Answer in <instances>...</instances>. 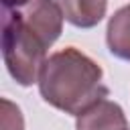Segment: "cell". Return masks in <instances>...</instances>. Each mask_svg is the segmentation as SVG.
I'll return each instance as SVG.
<instances>
[{
  "mask_svg": "<svg viewBox=\"0 0 130 130\" xmlns=\"http://www.w3.org/2000/svg\"><path fill=\"white\" fill-rule=\"evenodd\" d=\"M102 77L104 71L91 57L75 47H65L47 57L37 83L49 106L79 116L98 100L108 98Z\"/></svg>",
  "mask_w": 130,
  "mask_h": 130,
  "instance_id": "cell-1",
  "label": "cell"
},
{
  "mask_svg": "<svg viewBox=\"0 0 130 130\" xmlns=\"http://www.w3.org/2000/svg\"><path fill=\"white\" fill-rule=\"evenodd\" d=\"M47 43L30 30L16 10H4L2 18V57L8 73L20 85L39 81L47 61Z\"/></svg>",
  "mask_w": 130,
  "mask_h": 130,
  "instance_id": "cell-2",
  "label": "cell"
},
{
  "mask_svg": "<svg viewBox=\"0 0 130 130\" xmlns=\"http://www.w3.org/2000/svg\"><path fill=\"white\" fill-rule=\"evenodd\" d=\"M12 10L18 12L22 22L30 30H35L47 43V47H51L59 39L61 30H63V18H65L59 2H55V0H30L24 6L12 8Z\"/></svg>",
  "mask_w": 130,
  "mask_h": 130,
  "instance_id": "cell-3",
  "label": "cell"
},
{
  "mask_svg": "<svg viewBox=\"0 0 130 130\" xmlns=\"http://www.w3.org/2000/svg\"><path fill=\"white\" fill-rule=\"evenodd\" d=\"M75 130H128V120L120 104L102 98L77 116Z\"/></svg>",
  "mask_w": 130,
  "mask_h": 130,
  "instance_id": "cell-4",
  "label": "cell"
},
{
  "mask_svg": "<svg viewBox=\"0 0 130 130\" xmlns=\"http://www.w3.org/2000/svg\"><path fill=\"white\" fill-rule=\"evenodd\" d=\"M65 20L79 28H91L106 16L108 0H57Z\"/></svg>",
  "mask_w": 130,
  "mask_h": 130,
  "instance_id": "cell-5",
  "label": "cell"
},
{
  "mask_svg": "<svg viewBox=\"0 0 130 130\" xmlns=\"http://www.w3.org/2000/svg\"><path fill=\"white\" fill-rule=\"evenodd\" d=\"M106 43L114 57L130 61V4L116 10L106 28Z\"/></svg>",
  "mask_w": 130,
  "mask_h": 130,
  "instance_id": "cell-6",
  "label": "cell"
},
{
  "mask_svg": "<svg viewBox=\"0 0 130 130\" xmlns=\"http://www.w3.org/2000/svg\"><path fill=\"white\" fill-rule=\"evenodd\" d=\"M2 130H24V120L18 110L10 100H2Z\"/></svg>",
  "mask_w": 130,
  "mask_h": 130,
  "instance_id": "cell-7",
  "label": "cell"
},
{
  "mask_svg": "<svg viewBox=\"0 0 130 130\" xmlns=\"http://www.w3.org/2000/svg\"><path fill=\"white\" fill-rule=\"evenodd\" d=\"M26 2H30V0H2V6H4V10H12V8L24 6Z\"/></svg>",
  "mask_w": 130,
  "mask_h": 130,
  "instance_id": "cell-8",
  "label": "cell"
}]
</instances>
